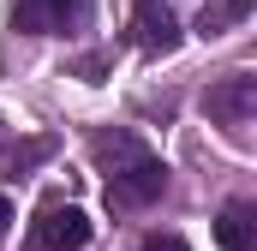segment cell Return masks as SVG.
<instances>
[{
    "label": "cell",
    "mask_w": 257,
    "mask_h": 251,
    "mask_svg": "<svg viewBox=\"0 0 257 251\" xmlns=\"http://www.w3.org/2000/svg\"><path fill=\"white\" fill-rule=\"evenodd\" d=\"M96 18V0H12V30L24 36H78Z\"/></svg>",
    "instance_id": "cell-1"
},
{
    "label": "cell",
    "mask_w": 257,
    "mask_h": 251,
    "mask_svg": "<svg viewBox=\"0 0 257 251\" xmlns=\"http://www.w3.org/2000/svg\"><path fill=\"white\" fill-rule=\"evenodd\" d=\"M203 114L221 126L227 138H239V144H245L251 114H257V78H251V72H233V78L209 84V90H203Z\"/></svg>",
    "instance_id": "cell-2"
},
{
    "label": "cell",
    "mask_w": 257,
    "mask_h": 251,
    "mask_svg": "<svg viewBox=\"0 0 257 251\" xmlns=\"http://www.w3.org/2000/svg\"><path fill=\"white\" fill-rule=\"evenodd\" d=\"M168 191V168L144 150V156H132L120 168H108V203L114 209H144V203H156Z\"/></svg>",
    "instance_id": "cell-3"
},
{
    "label": "cell",
    "mask_w": 257,
    "mask_h": 251,
    "mask_svg": "<svg viewBox=\"0 0 257 251\" xmlns=\"http://www.w3.org/2000/svg\"><path fill=\"white\" fill-rule=\"evenodd\" d=\"M132 42H138L150 60H162V54H174V48L186 42V30H180V18L168 12V0H138V6H132Z\"/></svg>",
    "instance_id": "cell-4"
},
{
    "label": "cell",
    "mask_w": 257,
    "mask_h": 251,
    "mask_svg": "<svg viewBox=\"0 0 257 251\" xmlns=\"http://www.w3.org/2000/svg\"><path fill=\"white\" fill-rule=\"evenodd\" d=\"M36 251H84L90 245V215L78 209V203H48L42 215H36Z\"/></svg>",
    "instance_id": "cell-5"
},
{
    "label": "cell",
    "mask_w": 257,
    "mask_h": 251,
    "mask_svg": "<svg viewBox=\"0 0 257 251\" xmlns=\"http://www.w3.org/2000/svg\"><path fill=\"white\" fill-rule=\"evenodd\" d=\"M215 245L221 251H251L257 245V209L239 197V203H227L221 215H215Z\"/></svg>",
    "instance_id": "cell-6"
},
{
    "label": "cell",
    "mask_w": 257,
    "mask_h": 251,
    "mask_svg": "<svg viewBox=\"0 0 257 251\" xmlns=\"http://www.w3.org/2000/svg\"><path fill=\"white\" fill-rule=\"evenodd\" d=\"M251 6H257V0H209V6L197 12V36H203V42H209V36H227L233 24L251 18Z\"/></svg>",
    "instance_id": "cell-7"
},
{
    "label": "cell",
    "mask_w": 257,
    "mask_h": 251,
    "mask_svg": "<svg viewBox=\"0 0 257 251\" xmlns=\"http://www.w3.org/2000/svg\"><path fill=\"white\" fill-rule=\"evenodd\" d=\"M48 150H54V138H36V144H18V150H12V168H30V162H42Z\"/></svg>",
    "instance_id": "cell-8"
},
{
    "label": "cell",
    "mask_w": 257,
    "mask_h": 251,
    "mask_svg": "<svg viewBox=\"0 0 257 251\" xmlns=\"http://www.w3.org/2000/svg\"><path fill=\"white\" fill-rule=\"evenodd\" d=\"M138 251H192V245H186L180 233H150V239H144Z\"/></svg>",
    "instance_id": "cell-9"
},
{
    "label": "cell",
    "mask_w": 257,
    "mask_h": 251,
    "mask_svg": "<svg viewBox=\"0 0 257 251\" xmlns=\"http://www.w3.org/2000/svg\"><path fill=\"white\" fill-rule=\"evenodd\" d=\"M6 221H12V203H6V191H0V233H6Z\"/></svg>",
    "instance_id": "cell-10"
}]
</instances>
